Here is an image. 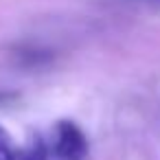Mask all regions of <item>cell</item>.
<instances>
[{"instance_id":"obj_1","label":"cell","mask_w":160,"mask_h":160,"mask_svg":"<svg viewBox=\"0 0 160 160\" xmlns=\"http://www.w3.org/2000/svg\"><path fill=\"white\" fill-rule=\"evenodd\" d=\"M53 151L59 160H83L88 156V140L81 127L68 118L53 127Z\"/></svg>"},{"instance_id":"obj_2","label":"cell","mask_w":160,"mask_h":160,"mask_svg":"<svg viewBox=\"0 0 160 160\" xmlns=\"http://www.w3.org/2000/svg\"><path fill=\"white\" fill-rule=\"evenodd\" d=\"M18 160H48V147L40 136H33L27 147L18 153Z\"/></svg>"},{"instance_id":"obj_3","label":"cell","mask_w":160,"mask_h":160,"mask_svg":"<svg viewBox=\"0 0 160 160\" xmlns=\"http://www.w3.org/2000/svg\"><path fill=\"white\" fill-rule=\"evenodd\" d=\"M18 153L20 151L13 147L9 132L0 125V160H18Z\"/></svg>"},{"instance_id":"obj_4","label":"cell","mask_w":160,"mask_h":160,"mask_svg":"<svg viewBox=\"0 0 160 160\" xmlns=\"http://www.w3.org/2000/svg\"><path fill=\"white\" fill-rule=\"evenodd\" d=\"M11 99H18V92H0V103L11 101Z\"/></svg>"},{"instance_id":"obj_5","label":"cell","mask_w":160,"mask_h":160,"mask_svg":"<svg viewBox=\"0 0 160 160\" xmlns=\"http://www.w3.org/2000/svg\"><path fill=\"white\" fill-rule=\"evenodd\" d=\"M138 2H149V5H160V0H138Z\"/></svg>"}]
</instances>
